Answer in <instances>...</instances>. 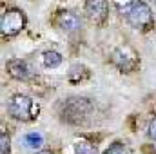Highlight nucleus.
<instances>
[{
	"label": "nucleus",
	"mask_w": 156,
	"mask_h": 154,
	"mask_svg": "<svg viewBox=\"0 0 156 154\" xmlns=\"http://www.w3.org/2000/svg\"><path fill=\"white\" fill-rule=\"evenodd\" d=\"M35 154H51L49 151H40V152H35Z\"/></svg>",
	"instance_id": "obj_14"
},
{
	"label": "nucleus",
	"mask_w": 156,
	"mask_h": 154,
	"mask_svg": "<svg viewBox=\"0 0 156 154\" xmlns=\"http://www.w3.org/2000/svg\"><path fill=\"white\" fill-rule=\"evenodd\" d=\"M149 138L156 142V118L151 121V123H149Z\"/></svg>",
	"instance_id": "obj_13"
},
{
	"label": "nucleus",
	"mask_w": 156,
	"mask_h": 154,
	"mask_svg": "<svg viewBox=\"0 0 156 154\" xmlns=\"http://www.w3.org/2000/svg\"><path fill=\"white\" fill-rule=\"evenodd\" d=\"M42 62H44V65L47 69H55V67H58L62 64V54L58 51H45L42 54Z\"/></svg>",
	"instance_id": "obj_9"
},
{
	"label": "nucleus",
	"mask_w": 156,
	"mask_h": 154,
	"mask_svg": "<svg viewBox=\"0 0 156 154\" xmlns=\"http://www.w3.org/2000/svg\"><path fill=\"white\" fill-rule=\"evenodd\" d=\"M154 2H156V0H154Z\"/></svg>",
	"instance_id": "obj_15"
},
{
	"label": "nucleus",
	"mask_w": 156,
	"mask_h": 154,
	"mask_svg": "<svg viewBox=\"0 0 156 154\" xmlns=\"http://www.w3.org/2000/svg\"><path fill=\"white\" fill-rule=\"evenodd\" d=\"M104 154H127V151H125V147L122 143H115L113 147H109Z\"/></svg>",
	"instance_id": "obj_12"
},
{
	"label": "nucleus",
	"mask_w": 156,
	"mask_h": 154,
	"mask_svg": "<svg viewBox=\"0 0 156 154\" xmlns=\"http://www.w3.org/2000/svg\"><path fill=\"white\" fill-rule=\"evenodd\" d=\"M24 27H26V15H24V11H20L16 7L4 11V15L0 18V29H2L4 37H15Z\"/></svg>",
	"instance_id": "obj_3"
},
{
	"label": "nucleus",
	"mask_w": 156,
	"mask_h": 154,
	"mask_svg": "<svg viewBox=\"0 0 156 154\" xmlns=\"http://www.w3.org/2000/svg\"><path fill=\"white\" fill-rule=\"evenodd\" d=\"M9 143H11V140H9V136L5 134V131H2V134H0V154H9Z\"/></svg>",
	"instance_id": "obj_11"
},
{
	"label": "nucleus",
	"mask_w": 156,
	"mask_h": 154,
	"mask_svg": "<svg viewBox=\"0 0 156 154\" xmlns=\"http://www.w3.org/2000/svg\"><path fill=\"white\" fill-rule=\"evenodd\" d=\"M55 24L66 33H75V31H78L82 27V18L75 11H60L56 20H55Z\"/></svg>",
	"instance_id": "obj_6"
},
{
	"label": "nucleus",
	"mask_w": 156,
	"mask_h": 154,
	"mask_svg": "<svg viewBox=\"0 0 156 154\" xmlns=\"http://www.w3.org/2000/svg\"><path fill=\"white\" fill-rule=\"evenodd\" d=\"M38 111H40L38 103L33 98L26 96V94H15L7 102V113H9V116H13L15 120L31 121V120L37 118Z\"/></svg>",
	"instance_id": "obj_1"
},
{
	"label": "nucleus",
	"mask_w": 156,
	"mask_h": 154,
	"mask_svg": "<svg viewBox=\"0 0 156 154\" xmlns=\"http://www.w3.org/2000/svg\"><path fill=\"white\" fill-rule=\"evenodd\" d=\"M75 152L76 154H96V147L89 143L87 140H76L75 142Z\"/></svg>",
	"instance_id": "obj_10"
},
{
	"label": "nucleus",
	"mask_w": 156,
	"mask_h": 154,
	"mask_svg": "<svg viewBox=\"0 0 156 154\" xmlns=\"http://www.w3.org/2000/svg\"><path fill=\"white\" fill-rule=\"evenodd\" d=\"M85 13L93 22L102 24L109 15V4L107 0H85Z\"/></svg>",
	"instance_id": "obj_5"
},
{
	"label": "nucleus",
	"mask_w": 156,
	"mask_h": 154,
	"mask_svg": "<svg viewBox=\"0 0 156 154\" xmlns=\"http://www.w3.org/2000/svg\"><path fill=\"white\" fill-rule=\"evenodd\" d=\"M7 71L16 80H29L35 75L33 67L27 62H24V60H11V62H7Z\"/></svg>",
	"instance_id": "obj_7"
},
{
	"label": "nucleus",
	"mask_w": 156,
	"mask_h": 154,
	"mask_svg": "<svg viewBox=\"0 0 156 154\" xmlns=\"http://www.w3.org/2000/svg\"><path fill=\"white\" fill-rule=\"evenodd\" d=\"M127 22L140 31H149L153 27V13L149 9V5L144 0H133L131 9L125 15Z\"/></svg>",
	"instance_id": "obj_2"
},
{
	"label": "nucleus",
	"mask_w": 156,
	"mask_h": 154,
	"mask_svg": "<svg viewBox=\"0 0 156 154\" xmlns=\"http://www.w3.org/2000/svg\"><path fill=\"white\" fill-rule=\"evenodd\" d=\"M20 145L24 149H31V151H37L44 145V134L38 132V131H31L27 134H24L20 138Z\"/></svg>",
	"instance_id": "obj_8"
},
{
	"label": "nucleus",
	"mask_w": 156,
	"mask_h": 154,
	"mask_svg": "<svg viewBox=\"0 0 156 154\" xmlns=\"http://www.w3.org/2000/svg\"><path fill=\"white\" fill-rule=\"evenodd\" d=\"M111 62L116 65L120 71L123 73H131L138 67V54L129 47V45H122L116 47L111 54Z\"/></svg>",
	"instance_id": "obj_4"
}]
</instances>
